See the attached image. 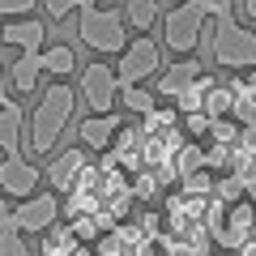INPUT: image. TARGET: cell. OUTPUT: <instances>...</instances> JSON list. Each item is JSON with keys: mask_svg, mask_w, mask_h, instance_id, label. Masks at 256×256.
I'll list each match as a JSON object with an SVG mask.
<instances>
[{"mask_svg": "<svg viewBox=\"0 0 256 256\" xmlns=\"http://www.w3.org/2000/svg\"><path fill=\"white\" fill-rule=\"evenodd\" d=\"M73 107H77V90L56 77V86L43 90V98L34 102V111H30V120H26L30 124V154L47 158L56 146H60L64 128H68V120H73Z\"/></svg>", "mask_w": 256, "mask_h": 256, "instance_id": "cell-1", "label": "cell"}, {"mask_svg": "<svg viewBox=\"0 0 256 256\" xmlns=\"http://www.w3.org/2000/svg\"><path fill=\"white\" fill-rule=\"evenodd\" d=\"M218 4L222 0H175V9L162 13V47L175 56H192L201 47Z\"/></svg>", "mask_w": 256, "mask_h": 256, "instance_id": "cell-2", "label": "cell"}, {"mask_svg": "<svg viewBox=\"0 0 256 256\" xmlns=\"http://www.w3.org/2000/svg\"><path fill=\"white\" fill-rule=\"evenodd\" d=\"M210 52H214V64L218 68H252L256 64V34L235 18L230 4H218L214 9V34H210Z\"/></svg>", "mask_w": 256, "mask_h": 256, "instance_id": "cell-3", "label": "cell"}, {"mask_svg": "<svg viewBox=\"0 0 256 256\" xmlns=\"http://www.w3.org/2000/svg\"><path fill=\"white\" fill-rule=\"evenodd\" d=\"M77 38L98 56H120L128 43V22L124 13L94 4V0H77Z\"/></svg>", "mask_w": 256, "mask_h": 256, "instance_id": "cell-4", "label": "cell"}, {"mask_svg": "<svg viewBox=\"0 0 256 256\" xmlns=\"http://www.w3.org/2000/svg\"><path fill=\"white\" fill-rule=\"evenodd\" d=\"M158 68H162V47L150 38V30L137 34V38H128L124 52L116 56V82L120 86H141V82H150Z\"/></svg>", "mask_w": 256, "mask_h": 256, "instance_id": "cell-5", "label": "cell"}, {"mask_svg": "<svg viewBox=\"0 0 256 256\" xmlns=\"http://www.w3.org/2000/svg\"><path fill=\"white\" fill-rule=\"evenodd\" d=\"M60 222V192H30L13 205V230L22 235H43Z\"/></svg>", "mask_w": 256, "mask_h": 256, "instance_id": "cell-6", "label": "cell"}, {"mask_svg": "<svg viewBox=\"0 0 256 256\" xmlns=\"http://www.w3.org/2000/svg\"><path fill=\"white\" fill-rule=\"evenodd\" d=\"M77 90H82V98H86V107H90V116H107V111L116 107V94H120L116 68H111L107 60L86 64L82 77H77Z\"/></svg>", "mask_w": 256, "mask_h": 256, "instance_id": "cell-7", "label": "cell"}, {"mask_svg": "<svg viewBox=\"0 0 256 256\" xmlns=\"http://www.w3.org/2000/svg\"><path fill=\"white\" fill-rule=\"evenodd\" d=\"M38 180H43V171H38V166L30 162L22 150L0 158V192H4L9 201H22V196L38 192Z\"/></svg>", "mask_w": 256, "mask_h": 256, "instance_id": "cell-8", "label": "cell"}, {"mask_svg": "<svg viewBox=\"0 0 256 256\" xmlns=\"http://www.w3.org/2000/svg\"><path fill=\"white\" fill-rule=\"evenodd\" d=\"M158 73H162V77H158V98H171L175 102L196 77H201V60H196V56H180L171 68H158Z\"/></svg>", "mask_w": 256, "mask_h": 256, "instance_id": "cell-9", "label": "cell"}, {"mask_svg": "<svg viewBox=\"0 0 256 256\" xmlns=\"http://www.w3.org/2000/svg\"><path fill=\"white\" fill-rule=\"evenodd\" d=\"M90 166V154L86 150H64L52 166H47V180H52V192H73V184L82 180V171Z\"/></svg>", "mask_w": 256, "mask_h": 256, "instance_id": "cell-10", "label": "cell"}, {"mask_svg": "<svg viewBox=\"0 0 256 256\" xmlns=\"http://www.w3.org/2000/svg\"><path fill=\"white\" fill-rule=\"evenodd\" d=\"M0 38L18 52H43V38H47V26L43 18H18V22H4Z\"/></svg>", "mask_w": 256, "mask_h": 256, "instance_id": "cell-11", "label": "cell"}, {"mask_svg": "<svg viewBox=\"0 0 256 256\" xmlns=\"http://www.w3.org/2000/svg\"><path fill=\"white\" fill-rule=\"evenodd\" d=\"M116 132H120L116 111H107V116H86L82 124H77V137H82L86 150H107L111 141H116Z\"/></svg>", "mask_w": 256, "mask_h": 256, "instance_id": "cell-12", "label": "cell"}, {"mask_svg": "<svg viewBox=\"0 0 256 256\" xmlns=\"http://www.w3.org/2000/svg\"><path fill=\"white\" fill-rule=\"evenodd\" d=\"M38 73H43V52H22L18 60H13L9 77H13V90L18 94H30L38 86Z\"/></svg>", "mask_w": 256, "mask_h": 256, "instance_id": "cell-13", "label": "cell"}, {"mask_svg": "<svg viewBox=\"0 0 256 256\" xmlns=\"http://www.w3.org/2000/svg\"><path fill=\"white\" fill-rule=\"evenodd\" d=\"M22 124H26V111H22L18 102L0 107V150H4V154H18L22 150Z\"/></svg>", "mask_w": 256, "mask_h": 256, "instance_id": "cell-14", "label": "cell"}, {"mask_svg": "<svg viewBox=\"0 0 256 256\" xmlns=\"http://www.w3.org/2000/svg\"><path fill=\"white\" fill-rule=\"evenodd\" d=\"M158 18H162L158 0H124V22H128L132 30H137V34H146V30L154 26Z\"/></svg>", "mask_w": 256, "mask_h": 256, "instance_id": "cell-15", "label": "cell"}, {"mask_svg": "<svg viewBox=\"0 0 256 256\" xmlns=\"http://www.w3.org/2000/svg\"><path fill=\"white\" fill-rule=\"evenodd\" d=\"M43 73H52V77H68V73H77V52L68 43H56V47H47L43 52Z\"/></svg>", "mask_w": 256, "mask_h": 256, "instance_id": "cell-16", "label": "cell"}, {"mask_svg": "<svg viewBox=\"0 0 256 256\" xmlns=\"http://www.w3.org/2000/svg\"><path fill=\"white\" fill-rule=\"evenodd\" d=\"M116 102H124L132 116H146V111H154L158 102H154V94L150 90H141V86H120V94H116Z\"/></svg>", "mask_w": 256, "mask_h": 256, "instance_id": "cell-17", "label": "cell"}, {"mask_svg": "<svg viewBox=\"0 0 256 256\" xmlns=\"http://www.w3.org/2000/svg\"><path fill=\"white\" fill-rule=\"evenodd\" d=\"M252 205H235V210H230V226L222 230V244H239V239L248 235V230H252Z\"/></svg>", "mask_w": 256, "mask_h": 256, "instance_id": "cell-18", "label": "cell"}, {"mask_svg": "<svg viewBox=\"0 0 256 256\" xmlns=\"http://www.w3.org/2000/svg\"><path fill=\"white\" fill-rule=\"evenodd\" d=\"M210 86H214V77H210V73H201L196 82L188 86V90L180 94V98H175V107H180L184 116H188V111H201V102H205V90H210Z\"/></svg>", "mask_w": 256, "mask_h": 256, "instance_id": "cell-19", "label": "cell"}, {"mask_svg": "<svg viewBox=\"0 0 256 256\" xmlns=\"http://www.w3.org/2000/svg\"><path fill=\"white\" fill-rule=\"evenodd\" d=\"M201 111H205L210 120H222V116L230 111V86H218V82H214L210 90H205V102H201Z\"/></svg>", "mask_w": 256, "mask_h": 256, "instance_id": "cell-20", "label": "cell"}, {"mask_svg": "<svg viewBox=\"0 0 256 256\" xmlns=\"http://www.w3.org/2000/svg\"><path fill=\"white\" fill-rule=\"evenodd\" d=\"M0 256H34V252H30V244H26L22 230L4 226V230H0Z\"/></svg>", "mask_w": 256, "mask_h": 256, "instance_id": "cell-21", "label": "cell"}, {"mask_svg": "<svg viewBox=\"0 0 256 256\" xmlns=\"http://www.w3.org/2000/svg\"><path fill=\"white\" fill-rule=\"evenodd\" d=\"M34 13V0H0V18H26Z\"/></svg>", "mask_w": 256, "mask_h": 256, "instance_id": "cell-22", "label": "cell"}, {"mask_svg": "<svg viewBox=\"0 0 256 256\" xmlns=\"http://www.w3.org/2000/svg\"><path fill=\"white\" fill-rule=\"evenodd\" d=\"M180 150H184V158H180V175L196 171V166L205 162V158H201V150H196V146H180Z\"/></svg>", "mask_w": 256, "mask_h": 256, "instance_id": "cell-23", "label": "cell"}, {"mask_svg": "<svg viewBox=\"0 0 256 256\" xmlns=\"http://www.w3.org/2000/svg\"><path fill=\"white\" fill-rule=\"evenodd\" d=\"M77 9V0H43V13L47 18H68Z\"/></svg>", "mask_w": 256, "mask_h": 256, "instance_id": "cell-24", "label": "cell"}, {"mask_svg": "<svg viewBox=\"0 0 256 256\" xmlns=\"http://www.w3.org/2000/svg\"><path fill=\"white\" fill-rule=\"evenodd\" d=\"M9 73H4V64H0V107H9Z\"/></svg>", "mask_w": 256, "mask_h": 256, "instance_id": "cell-25", "label": "cell"}, {"mask_svg": "<svg viewBox=\"0 0 256 256\" xmlns=\"http://www.w3.org/2000/svg\"><path fill=\"white\" fill-rule=\"evenodd\" d=\"M4 226H13V205L0 196V230H4Z\"/></svg>", "mask_w": 256, "mask_h": 256, "instance_id": "cell-26", "label": "cell"}, {"mask_svg": "<svg viewBox=\"0 0 256 256\" xmlns=\"http://www.w3.org/2000/svg\"><path fill=\"white\" fill-rule=\"evenodd\" d=\"M235 9H239V13H244V18H248V22H256V0H235Z\"/></svg>", "mask_w": 256, "mask_h": 256, "instance_id": "cell-27", "label": "cell"}, {"mask_svg": "<svg viewBox=\"0 0 256 256\" xmlns=\"http://www.w3.org/2000/svg\"><path fill=\"white\" fill-rule=\"evenodd\" d=\"M205 188H210V180H205V175H192V180H188V192H205Z\"/></svg>", "mask_w": 256, "mask_h": 256, "instance_id": "cell-28", "label": "cell"}, {"mask_svg": "<svg viewBox=\"0 0 256 256\" xmlns=\"http://www.w3.org/2000/svg\"><path fill=\"white\" fill-rule=\"evenodd\" d=\"M222 4H230V9H235V0H222Z\"/></svg>", "mask_w": 256, "mask_h": 256, "instance_id": "cell-29", "label": "cell"}, {"mask_svg": "<svg viewBox=\"0 0 256 256\" xmlns=\"http://www.w3.org/2000/svg\"><path fill=\"white\" fill-rule=\"evenodd\" d=\"M94 4H107V0H94Z\"/></svg>", "mask_w": 256, "mask_h": 256, "instance_id": "cell-30", "label": "cell"}]
</instances>
